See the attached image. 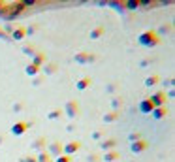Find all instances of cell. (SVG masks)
Instances as JSON below:
<instances>
[{
	"label": "cell",
	"mask_w": 175,
	"mask_h": 162,
	"mask_svg": "<svg viewBox=\"0 0 175 162\" xmlns=\"http://www.w3.org/2000/svg\"><path fill=\"white\" fill-rule=\"evenodd\" d=\"M41 62H43V55H36V57H34V66L38 68Z\"/></svg>",
	"instance_id": "obj_14"
},
{
	"label": "cell",
	"mask_w": 175,
	"mask_h": 162,
	"mask_svg": "<svg viewBox=\"0 0 175 162\" xmlns=\"http://www.w3.org/2000/svg\"><path fill=\"white\" fill-rule=\"evenodd\" d=\"M152 110H155V104L151 102V98H145L143 102L139 104V111H141V113H151Z\"/></svg>",
	"instance_id": "obj_2"
},
{
	"label": "cell",
	"mask_w": 175,
	"mask_h": 162,
	"mask_svg": "<svg viewBox=\"0 0 175 162\" xmlns=\"http://www.w3.org/2000/svg\"><path fill=\"white\" fill-rule=\"evenodd\" d=\"M89 83H91V77H85V79L77 81V89H79V91H83V89H85V87H87Z\"/></svg>",
	"instance_id": "obj_10"
},
{
	"label": "cell",
	"mask_w": 175,
	"mask_h": 162,
	"mask_svg": "<svg viewBox=\"0 0 175 162\" xmlns=\"http://www.w3.org/2000/svg\"><path fill=\"white\" fill-rule=\"evenodd\" d=\"M117 157H119V153H107L105 155V160H115Z\"/></svg>",
	"instance_id": "obj_17"
},
{
	"label": "cell",
	"mask_w": 175,
	"mask_h": 162,
	"mask_svg": "<svg viewBox=\"0 0 175 162\" xmlns=\"http://www.w3.org/2000/svg\"><path fill=\"white\" fill-rule=\"evenodd\" d=\"M49 149H51V153H53V155H60V153H62V145H60L59 142H55Z\"/></svg>",
	"instance_id": "obj_8"
},
{
	"label": "cell",
	"mask_w": 175,
	"mask_h": 162,
	"mask_svg": "<svg viewBox=\"0 0 175 162\" xmlns=\"http://www.w3.org/2000/svg\"><path fill=\"white\" fill-rule=\"evenodd\" d=\"M145 147H147V142H141V139H138L136 143H132V151H134V153H141Z\"/></svg>",
	"instance_id": "obj_6"
},
{
	"label": "cell",
	"mask_w": 175,
	"mask_h": 162,
	"mask_svg": "<svg viewBox=\"0 0 175 162\" xmlns=\"http://www.w3.org/2000/svg\"><path fill=\"white\" fill-rule=\"evenodd\" d=\"M115 117H117V115H115V113H111V115H105L104 119H105V121H111V119H115Z\"/></svg>",
	"instance_id": "obj_19"
},
{
	"label": "cell",
	"mask_w": 175,
	"mask_h": 162,
	"mask_svg": "<svg viewBox=\"0 0 175 162\" xmlns=\"http://www.w3.org/2000/svg\"><path fill=\"white\" fill-rule=\"evenodd\" d=\"M68 113H70V117H73L75 113H77V104L70 102V104H68Z\"/></svg>",
	"instance_id": "obj_9"
},
{
	"label": "cell",
	"mask_w": 175,
	"mask_h": 162,
	"mask_svg": "<svg viewBox=\"0 0 175 162\" xmlns=\"http://www.w3.org/2000/svg\"><path fill=\"white\" fill-rule=\"evenodd\" d=\"M27 74H30V75H34V74H38V68L34 66V64H28V66H27Z\"/></svg>",
	"instance_id": "obj_11"
},
{
	"label": "cell",
	"mask_w": 175,
	"mask_h": 162,
	"mask_svg": "<svg viewBox=\"0 0 175 162\" xmlns=\"http://www.w3.org/2000/svg\"><path fill=\"white\" fill-rule=\"evenodd\" d=\"M139 44L141 45H147V47H151V45H156V41H158V38L155 36V32H151V30H147V32H143V34L139 36Z\"/></svg>",
	"instance_id": "obj_1"
},
{
	"label": "cell",
	"mask_w": 175,
	"mask_h": 162,
	"mask_svg": "<svg viewBox=\"0 0 175 162\" xmlns=\"http://www.w3.org/2000/svg\"><path fill=\"white\" fill-rule=\"evenodd\" d=\"M57 115H59V111H51V113H49V119H55Z\"/></svg>",
	"instance_id": "obj_20"
},
{
	"label": "cell",
	"mask_w": 175,
	"mask_h": 162,
	"mask_svg": "<svg viewBox=\"0 0 175 162\" xmlns=\"http://www.w3.org/2000/svg\"><path fill=\"white\" fill-rule=\"evenodd\" d=\"M25 36V32H23V28H17L15 32H13V38L15 40H21V38H23Z\"/></svg>",
	"instance_id": "obj_13"
},
{
	"label": "cell",
	"mask_w": 175,
	"mask_h": 162,
	"mask_svg": "<svg viewBox=\"0 0 175 162\" xmlns=\"http://www.w3.org/2000/svg\"><path fill=\"white\" fill-rule=\"evenodd\" d=\"M100 34H102V28L98 27V28H94V32H92V34H91V38H98V36H100Z\"/></svg>",
	"instance_id": "obj_16"
},
{
	"label": "cell",
	"mask_w": 175,
	"mask_h": 162,
	"mask_svg": "<svg viewBox=\"0 0 175 162\" xmlns=\"http://www.w3.org/2000/svg\"><path fill=\"white\" fill-rule=\"evenodd\" d=\"M164 98H166V94H164V92H158V94H155V96H151V102L152 104H155V107L158 106H164Z\"/></svg>",
	"instance_id": "obj_4"
},
{
	"label": "cell",
	"mask_w": 175,
	"mask_h": 162,
	"mask_svg": "<svg viewBox=\"0 0 175 162\" xmlns=\"http://www.w3.org/2000/svg\"><path fill=\"white\" fill-rule=\"evenodd\" d=\"M28 126H30V123H23V124H15V126L12 128V132H13L15 136H19V134H23V132L27 130Z\"/></svg>",
	"instance_id": "obj_5"
},
{
	"label": "cell",
	"mask_w": 175,
	"mask_h": 162,
	"mask_svg": "<svg viewBox=\"0 0 175 162\" xmlns=\"http://www.w3.org/2000/svg\"><path fill=\"white\" fill-rule=\"evenodd\" d=\"M156 83H158V77H156V75H152V77H149V79L145 81L147 87H151V85H156Z\"/></svg>",
	"instance_id": "obj_12"
},
{
	"label": "cell",
	"mask_w": 175,
	"mask_h": 162,
	"mask_svg": "<svg viewBox=\"0 0 175 162\" xmlns=\"http://www.w3.org/2000/svg\"><path fill=\"white\" fill-rule=\"evenodd\" d=\"M57 162H70V158H68V157H59Z\"/></svg>",
	"instance_id": "obj_18"
},
{
	"label": "cell",
	"mask_w": 175,
	"mask_h": 162,
	"mask_svg": "<svg viewBox=\"0 0 175 162\" xmlns=\"http://www.w3.org/2000/svg\"><path fill=\"white\" fill-rule=\"evenodd\" d=\"M23 162H36L34 158H30V157H27V158H23Z\"/></svg>",
	"instance_id": "obj_21"
},
{
	"label": "cell",
	"mask_w": 175,
	"mask_h": 162,
	"mask_svg": "<svg viewBox=\"0 0 175 162\" xmlns=\"http://www.w3.org/2000/svg\"><path fill=\"white\" fill-rule=\"evenodd\" d=\"M77 149H79V143H77V142H70L68 145L62 147V151H64V153H68V155H73Z\"/></svg>",
	"instance_id": "obj_3"
},
{
	"label": "cell",
	"mask_w": 175,
	"mask_h": 162,
	"mask_svg": "<svg viewBox=\"0 0 175 162\" xmlns=\"http://www.w3.org/2000/svg\"><path fill=\"white\" fill-rule=\"evenodd\" d=\"M166 111H168V110H166V106H160L158 110H152L151 113H152V117H155V119H162L164 115H166Z\"/></svg>",
	"instance_id": "obj_7"
},
{
	"label": "cell",
	"mask_w": 175,
	"mask_h": 162,
	"mask_svg": "<svg viewBox=\"0 0 175 162\" xmlns=\"http://www.w3.org/2000/svg\"><path fill=\"white\" fill-rule=\"evenodd\" d=\"M115 145V139H109V142H104L102 143V149H109V147H113Z\"/></svg>",
	"instance_id": "obj_15"
}]
</instances>
